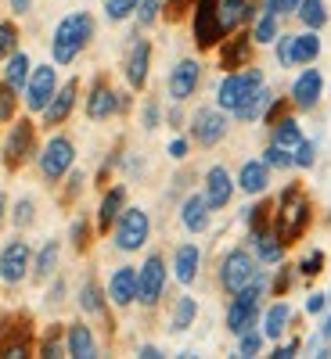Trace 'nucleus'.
<instances>
[{"label":"nucleus","mask_w":331,"mask_h":359,"mask_svg":"<svg viewBox=\"0 0 331 359\" xmlns=\"http://www.w3.org/2000/svg\"><path fill=\"white\" fill-rule=\"evenodd\" d=\"M310 219H313V205L306 198V191L299 184H288L281 191V198L274 201V230L285 245H295L299 237L310 230Z\"/></svg>","instance_id":"1"},{"label":"nucleus","mask_w":331,"mask_h":359,"mask_svg":"<svg viewBox=\"0 0 331 359\" xmlns=\"http://www.w3.org/2000/svg\"><path fill=\"white\" fill-rule=\"evenodd\" d=\"M90 36H94V18H90V11L65 15L62 22H58V29H54V43H51L54 62L58 65H72L79 57V50L90 43Z\"/></svg>","instance_id":"2"},{"label":"nucleus","mask_w":331,"mask_h":359,"mask_svg":"<svg viewBox=\"0 0 331 359\" xmlns=\"http://www.w3.org/2000/svg\"><path fill=\"white\" fill-rule=\"evenodd\" d=\"M263 86V72L259 69H238V72H227L223 76V83H220V90H216V108H223V111H238L242 108L256 90Z\"/></svg>","instance_id":"3"},{"label":"nucleus","mask_w":331,"mask_h":359,"mask_svg":"<svg viewBox=\"0 0 331 359\" xmlns=\"http://www.w3.org/2000/svg\"><path fill=\"white\" fill-rule=\"evenodd\" d=\"M256 277H259V262H256L252 252L231 248V252L223 255V262H220V287H223L227 294H238L242 287H249Z\"/></svg>","instance_id":"4"},{"label":"nucleus","mask_w":331,"mask_h":359,"mask_svg":"<svg viewBox=\"0 0 331 359\" xmlns=\"http://www.w3.org/2000/svg\"><path fill=\"white\" fill-rule=\"evenodd\" d=\"M112 230H115V248L119 252H137V248H144L148 233H152V219H148L144 208H123Z\"/></svg>","instance_id":"5"},{"label":"nucleus","mask_w":331,"mask_h":359,"mask_svg":"<svg viewBox=\"0 0 331 359\" xmlns=\"http://www.w3.org/2000/svg\"><path fill=\"white\" fill-rule=\"evenodd\" d=\"M72 162H76V147H72L69 137H51L44 144V151H40V172H44L47 184H58L62 176H69Z\"/></svg>","instance_id":"6"},{"label":"nucleus","mask_w":331,"mask_h":359,"mask_svg":"<svg viewBox=\"0 0 331 359\" xmlns=\"http://www.w3.org/2000/svg\"><path fill=\"white\" fill-rule=\"evenodd\" d=\"M166 291V259L155 252V255H148L144 266L137 269V302L141 306H159V298Z\"/></svg>","instance_id":"7"},{"label":"nucleus","mask_w":331,"mask_h":359,"mask_svg":"<svg viewBox=\"0 0 331 359\" xmlns=\"http://www.w3.org/2000/svg\"><path fill=\"white\" fill-rule=\"evenodd\" d=\"M227 126L231 123H227L223 108H198L191 115V140L198 147H213V144H220L227 137Z\"/></svg>","instance_id":"8"},{"label":"nucleus","mask_w":331,"mask_h":359,"mask_svg":"<svg viewBox=\"0 0 331 359\" xmlns=\"http://www.w3.org/2000/svg\"><path fill=\"white\" fill-rule=\"evenodd\" d=\"M216 4H220V0H195V43L202 50H209V47H216V43L227 40L220 22H216Z\"/></svg>","instance_id":"9"},{"label":"nucleus","mask_w":331,"mask_h":359,"mask_svg":"<svg viewBox=\"0 0 331 359\" xmlns=\"http://www.w3.org/2000/svg\"><path fill=\"white\" fill-rule=\"evenodd\" d=\"M29 341H33L29 316H8L4 323H0V355L22 359V355H29Z\"/></svg>","instance_id":"10"},{"label":"nucleus","mask_w":331,"mask_h":359,"mask_svg":"<svg viewBox=\"0 0 331 359\" xmlns=\"http://www.w3.org/2000/svg\"><path fill=\"white\" fill-rule=\"evenodd\" d=\"M33 140H37L33 123H29V118H18V123L11 126V133H8V140H4V162H8V169H18L29 155H33Z\"/></svg>","instance_id":"11"},{"label":"nucleus","mask_w":331,"mask_h":359,"mask_svg":"<svg viewBox=\"0 0 331 359\" xmlns=\"http://www.w3.org/2000/svg\"><path fill=\"white\" fill-rule=\"evenodd\" d=\"M29 266H33V252H29L25 241H8L4 252H0V277H4L8 284H22L25 273H29Z\"/></svg>","instance_id":"12"},{"label":"nucleus","mask_w":331,"mask_h":359,"mask_svg":"<svg viewBox=\"0 0 331 359\" xmlns=\"http://www.w3.org/2000/svg\"><path fill=\"white\" fill-rule=\"evenodd\" d=\"M54 90H58V76L51 65H40L29 72V83H25V108L29 111H44L47 101L54 97Z\"/></svg>","instance_id":"13"},{"label":"nucleus","mask_w":331,"mask_h":359,"mask_svg":"<svg viewBox=\"0 0 331 359\" xmlns=\"http://www.w3.org/2000/svg\"><path fill=\"white\" fill-rule=\"evenodd\" d=\"M320 94H324V76H320V69H303V72L295 76V83H292V104H295L299 111H313L317 101H320Z\"/></svg>","instance_id":"14"},{"label":"nucleus","mask_w":331,"mask_h":359,"mask_svg":"<svg viewBox=\"0 0 331 359\" xmlns=\"http://www.w3.org/2000/svg\"><path fill=\"white\" fill-rule=\"evenodd\" d=\"M202 83V65L195 57H184V62H176L173 72H169V97L173 101H188Z\"/></svg>","instance_id":"15"},{"label":"nucleus","mask_w":331,"mask_h":359,"mask_svg":"<svg viewBox=\"0 0 331 359\" xmlns=\"http://www.w3.org/2000/svg\"><path fill=\"white\" fill-rule=\"evenodd\" d=\"M76 94H79V83L76 79H69L65 86H58L54 97L44 108V126H62L65 118L72 115V108H76Z\"/></svg>","instance_id":"16"},{"label":"nucleus","mask_w":331,"mask_h":359,"mask_svg":"<svg viewBox=\"0 0 331 359\" xmlns=\"http://www.w3.org/2000/svg\"><path fill=\"white\" fill-rule=\"evenodd\" d=\"M252 33H231V40H223V47H220V65L227 69V72H238V69H245L249 65V57H252Z\"/></svg>","instance_id":"17"},{"label":"nucleus","mask_w":331,"mask_h":359,"mask_svg":"<svg viewBox=\"0 0 331 359\" xmlns=\"http://www.w3.org/2000/svg\"><path fill=\"white\" fill-rule=\"evenodd\" d=\"M115 111H119V94L105 79H94V86H90V94H86V118L101 123V118H112Z\"/></svg>","instance_id":"18"},{"label":"nucleus","mask_w":331,"mask_h":359,"mask_svg":"<svg viewBox=\"0 0 331 359\" xmlns=\"http://www.w3.org/2000/svg\"><path fill=\"white\" fill-rule=\"evenodd\" d=\"M108 302L119 306V309H126L137 302V269L134 266H119L112 280H108Z\"/></svg>","instance_id":"19"},{"label":"nucleus","mask_w":331,"mask_h":359,"mask_svg":"<svg viewBox=\"0 0 331 359\" xmlns=\"http://www.w3.org/2000/svg\"><path fill=\"white\" fill-rule=\"evenodd\" d=\"M205 201H209V208H227L231 205V194H234V180H231V172L223 169V165H213L205 172Z\"/></svg>","instance_id":"20"},{"label":"nucleus","mask_w":331,"mask_h":359,"mask_svg":"<svg viewBox=\"0 0 331 359\" xmlns=\"http://www.w3.org/2000/svg\"><path fill=\"white\" fill-rule=\"evenodd\" d=\"M148 69H152V43H148V40H134V47L126 54V65H123L126 83L134 90H141L148 83Z\"/></svg>","instance_id":"21"},{"label":"nucleus","mask_w":331,"mask_h":359,"mask_svg":"<svg viewBox=\"0 0 331 359\" xmlns=\"http://www.w3.org/2000/svg\"><path fill=\"white\" fill-rule=\"evenodd\" d=\"M65 352L76 355V359H94L98 355L94 331H90L86 323H69V331H65Z\"/></svg>","instance_id":"22"},{"label":"nucleus","mask_w":331,"mask_h":359,"mask_svg":"<svg viewBox=\"0 0 331 359\" xmlns=\"http://www.w3.org/2000/svg\"><path fill=\"white\" fill-rule=\"evenodd\" d=\"M266 184H270V165L263 158L242 162V169H238V187H242L245 194H263Z\"/></svg>","instance_id":"23"},{"label":"nucleus","mask_w":331,"mask_h":359,"mask_svg":"<svg viewBox=\"0 0 331 359\" xmlns=\"http://www.w3.org/2000/svg\"><path fill=\"white\" fill-rule=\"evenodd\" d=\"M209 201H205V194H191V198H184V205H180V223H184L191 233H202L205 226H209Z\"/></svg>","instance_id":"24"},{"label":"nucleus","mask_w":331,"mask_h":359,"mask_svg":"<svg viewBox=\"0 0 331 359\" xmlns=\"http://www.w3.org/2000/svg\"><path fill=\"white\" fill-rule=\"evenodd\" d=\"M198 262H202L198 245H180L176 255H173V277H176L180 284H195V277H198Z\"/></svg>","instance_id":"25"},{"label":"nucleus","mask_w":331,"mask_h":359,"mask_svg":"<svg viewBox=\"0 0 331 359\" xmlns=\"http://www.w3.org/2000/svg\"><path fill=\"white\" fill-rule=\"evenodd\" d=\"M123 208H126V187H112V191H105L101 208H98V230H112Z\"/></svg>","instance_id":"26"},{"label":"nucleus","mask_w":331,"mask_h":359,"mask_svg":"<svg viewBox=\"0 0 331 359\" xmlns=\"http://www.w3.org/2000/svg\"><path fill=\"white\" fill-rule=\"evenodd\" d=\"M288 323H292V306L288 302H274V306L263 313V338H270V341L285 338Z\"/></svg>","instance_id":"27"},{"label":"nucleus","mask_w":331,"mask_h":359,"mask_svg":"<svg viewBox=\"0 0 331 359\" xmlns=\"http://www.w3.org/2000/svg\"><path fill=\"white\" fill-rule=\"evenodd\" d=\"M252 248H256V259L259 262H281L288 245L278 237V230H263V233L252 237Z\"/></svg>","instance_id":"28"},{"label":"nucleus","mask_w":331,"mask_h":359,"mask_svg":"<svg viewBox=\"0 0 331 359\" xmlns=\"http://www.w3.org/2000/svg\"><path fill=\"white\" fill-rule=\"evenodd\" d=\"M303 140V126H299V118L292 115H281L274 126H270V144H281L288 151H295V144Z\"/></svg>","instance_id":"29"},{"label":"nucleus","mask_w":331,"mask_h":359,"mask_svg":"<svg viewBox=\"0 0 331 359\" xmlns=\"http://www.w3.org/2000/svg\"><path fill=\"white\" fill-rule=\"evenodd\" d=\"M320 54V36L317 29H306V33H295V47H292V57L295 65H313Z\"/></svg>","instance_id":"30"},{"label":"nucleus","mask_w":331,"mask_h":359,"mask_svg":"<svg viewBox=\"0 0 331 359\" xmlns=\"http://www.w3.org/2000/svg\"><path fill=\"white\" fill-rule=\"evenodd\" d=\"M195 316H198V302L191 294H180L176 298V306H173V313H169V331H188V327L195 323Z\"/></svg>","instance_id":"31"},{"label":"nucleus","mask_w":331,"mask_h":359,"mask_svg":"<svg viewBox=\"0 0 331 359\" xmlns=\"http://www.w3.org/2000/svg\"><path fill=\"white\" fill-rule=\"evenodd\" d=\"M278 36H281V22H278V15L259 11V18H256V25H252V43L270 47V43H278Z\"/></svg>","instance_id":"32"},{"label":"nucleus","mask_w":331,"mask_h":359,"mask_svg":"<svg viewBox=\"0 0 331 359\" xmlns=\"http://www.w3.org/2000/svg\"><path fill=\"white\" fill-rule=\"evenodd\" d=\"M245 223H249V237L274 230V201H259V205L245 208Z\"/></svg>","instance_id":"33"},{"label":"nucleus","mask_w":331,"mask_h":359,"mask_svg":"<svg viewBox=\"0 0 331 359\" xmlns=\"http://www.w3.org/2000/svg\"><path fill=\"white\" fill-rule=\"evenodd\" d=\"M270 101H274V94H270V90H266V83H263V86H259L256 94H252V97H249L242 108H238L234 115L242 118V123H256V118H263V111L270 108Z\"/></svg>","instance_id":"34"},{"label":"nucleus","mask_w":331,"mask_h":359,"mask_svg":"<svg viewBox=\"0 0 331 359\" xmlns=\"http://www.w3.org/2000/svg\"><path fill=\"white\" fill-rule=\"evenodd\" d=\"M58 255H62V245H58V241H47V245L40 248V255L33 259V277H37V280H47V277L54 273Z\"/></svg>","instance_id":"35"},{"label":"nucleus","mask_w":331,"mask_h":359,"mask_svg":"<svg viewBox=\"0 0 331 359\" xmlns=\"http://www.w3.org/2000/svg\"><path fill=\"white\" fill-rule=\"evenodd\" d=\"M4 83H11L15 90H22V86L29 83V54L15 50V54L8 57V65H4Z\"/></svg>","instance_id":"36"},{"label":"nucleus","mask_w":331,"mask_h":359,"mask_svg":"<svg viewBox=\"0 0 331 359\" xmlns=\"http://www.w3.org/2000/svg\"><path fill=\"white\" fill-rule=\"evenodd\" d=\"M79 309H83L86 316H101V313H105V291H101L94 280H86V284L79 287Z\"/></svg>","instance_id":"37"},{"label":"nucleus","mask_w":331,"mask_h":359,"mask_svg":"<svg viewBox=\"0 0 331 359\" xmlns=\"http://www.w3.org/2000/svg\"><path fill=\"white\" fill-rule=\"evenodd\" d=\"M295 15H299V22H303L306 29H324V25H327V8H324V0H303Z\"/></svg>","instance_id":"38"},{"label":"nucleus","mask_w":331,"mask_h":359,"mask_svg":"<svg viewBox=\"0 0 331 359\" xmlns=\"http://www.w3.org/2000/svg\"><path fill=\"white\" fill-rule=\"evenodd\" d=\"M313 162H317V144L303 137V140L295 144V151H292V165H299V169H313Z\"/></svg>","instance_id":"39"},{"label":"nucleus","mask_w":331,"mask_h":359,"mask_svg":"<svg viewBox=\"0 0 331 359\" xmlns=\"http://www.w3.org/2000/svg\"><path fill=\"white\" fill-rule=\"evenodd\" d=\"M263 162L270 169H292V151H288V147H281V144H266Z\"/></svg>","instance_id":"40"},{"label":"nucleus","mask_w":331,"mask_h":359,"mask_svg":"<svg viewBox=\"0 0 331 359\" xmlns=\"http://www.w3.org/2000/svg\"><path fill=\"white\" fill-rule=\"evenodd\" d=\"M162 4L166 0H137V22L141 25H155V18H162Z\"/></svg>","instance_id":"41"},{"label":"nucleus","mask_w":331,"mask_h":359,"mask_svg":"<svg viewBox=\"0 0 331 359\" xmlns=\"http://www.w3.org/2000/svg\"><path fill=\"white\" fill-rule=\"evenodd\" d=\"M263 341L266 338L256 331V327H252V331H245V334H238V355H259Z\"/></svg>","instance_id":"42"},{"label":"nucleus","mask_w":331,"mask_h":359,"mask_svg":"<svg viewBox=\"0 0 331 359\" xmlns=\"http://www.w3.org/2000/svg\"><path fill=\"white\" fill-rule=\"evenodd\" d=\"M324 252L320 248H313V252H306L303 259H299V273H303V277H317L320 273V269H324Z\"/></svg>","instance_id":"43"},{"label":"nucleus","mask_w":331,"mask_h":359,"mask_svg":"<svg viewBox=\"0 0 331 359\" xmlns=\"http://www.w3.org/2000/svg\"><path fill=\"white\" fill-rule=\"evenodd\" d=\"M137 11V0H105V15L112 18V22H123V18H130Z\"/></svg>","instance_id":"44"},{"label":"nucleus","mask_w":331,"mask_h":359,"mask_svg":"<svg viewBox=\"0 0 331 359\" xmlns=\"http://www.w3.org/2000/svg\"><path fill=\"white\" fill-rule=\"evenodd\" d=\"M295 273H299V266H281L278 269V277L270 280V294H288V287H292V280H295Z\"/></svg>","instance_id":"45"},{"label":"nucleus","mask_w":331,"mask_h":359,"mask_svg":"<svg viewBox=\"0 0 331 359\" xmlns=\"http://www.w3.org/2000/svg\"><path fill=\"white\" fill-rule=\"evenodd\" d=\"M18 47V29L11 22H0V57H11Z\"/></svg>","instance_id":"46"},{"label":"nucleus","mask_w":331,"mask_h":359,"mask_svg":"<svg viewBox=\"0 0 331 359\" xmlns=\"http://www.w3.org/2000/svg\"><path fill=\"white\" fill-rule=\"evenodd\" d=\"M15 115V86L11 83H0V126Z\"/></svg>","instance_id":"47"},{"label":"nucleus","mask_w":331,"mask_h":359,"mask_svg":"<svg viewBox=\"0 0 331 359\" xmlns=\"http://www.w3.org/2000/svg\"><path fill=\"white\" fill-rule=\"evenodd\" d=\"M33 216H37V205H33V198H22V201L15 205V216H11V223L22 230V226L33 223Z\"/></svg>","instance_id":"48"},{"label":"nucleus","mask_w":331,"mask_h":359,"mask_svg":"<svg viewBox=\"0 0 331 359\" xmlns=\"http://www.w3.org/2000/svg\"><path fill=\"white\" fill-rule=\"evenodd\" d=\"M299 4H303V0H263V11H270V15H295L299 11Z\"/></svg>","instance_id":"49"},{"label":"nucleus","mask_w":331,"mask_h":359,"mask_svg":"<svg viewBox=\"0 0 331 359\" xmlns=\"http://www.w3.org/2000/svg\"><path fill=\"white\" fill-rule=\"evenodd\" d=\"M292 47H295V36H292V33H288V36H278V62H281L285 69H295Z\"/></svg>","instance_id":"50"},{"label":"nucleus","mask_w":331,"mask_h":359,"mask_svg":"<svg viewBox=\"0 0 331 359\" xmlns=\"http://www.w3.org/2000/svg\"><path fill=\"white\" fill-rule=\"evenodd\" d=\"M58 352H62V331H58V327H51L47 338L40 341V355H58Z\"/></svg>","instance_id":"51"},{"label":"nucleus","mask_w":331,"mask_h":359,"mask_svg":"<svg viewBox=\"0 0 331 359\" xmlns=\"http://www.w3.org/2000/svg\"><path fill=\"white\" fill-rule=\"evenodd\" d=\"M72 245H76V252H86V245H90V226H86V219H76V223H72Z\"/></svg>","instance_id":"52"},{"label":"nucleus","mask_w":331,"mask_h":359,"mask_svg":"<svg viewBox=\"0 0 331 359\" xmlns=\"http://www.w3.org/2000/svg\"><path fill=\"white\" fill-rule=\"evenodd\" d=\"M285 108H288V101H285V97H274V101H270V108L263 111V123H266V126H274L281 115H288Z\"/></svg>","instance_id":"53"},{"label":"nucleus","mask_w":331,"mask_h":359,"mask_svg":"<svg viewBox=\"0 0 331 359\" xmlns=\"http://www.w3.org/2000/svg\"><path fill=\"white\" fill-rule=\"evenodd\" d=\"M188 11V0H169V4H162V18L166 22H180Z\"/></svg>","instance_id":"54"},{"label":"nucleus","mask_w":331,"mask_h":359,"mask_svg":"<svg viewBox=\"0 0 331 359\" xmlns=\"http://www.w3.org/2000/svg\"><path fill=\"white\" fill-rule=\"evenodd\" d=\"M141 126H144V130H155V126H159V104H155V101H148V104H144V111H141Z\"/></svg>","instance_id":"55"},{"label":"nucleus","mask_w":331,"mask_h":359,"mask_svg":"<svg viewBox=\"0 0 331 359\" xmlns=\"http://www.w3.org/2000/svg\"><path fill=\"white\" fill-rule=\"evenodd\" d=\"M327 302H331V294L313 291V294L306 298V313H313V316H317V313H324V309H327Z\"/></svg>","instance_id":"56"},{"label":"nucleus","mask_w":331,"mask_h":359,"mask_svg":"<svg viewBox=\"0 0 331 359\" xmlns=\"http://www.w3.org/2000/svg\"><path fill=\"white\" fill-rule=\"evenodd\" d=\"M299 348H303V341H299V338H292V341H285V345H278L274 352H270V355H274V359H292Z\"/></svg>","instance_id":"57"},{"label":"nucleus","mask_w":331,"mask_h":359,"mask_svg":"<svg viewBox=\"0 0 331 359\" xmlns=\"http://www.w3.org/2000/svg\"><path fill=\"white\" fill-rule=\"evenodd\" d=\"M169 158H188V140L184 137H176V140H169Z\"/></svg>","instance_id":"58"},{"label":"nucleus","mask_w":331,"mask_h":359,"mask_svg":"<svg viewBox=\"0 0 331 359\" xmlns=\"http://www.w3.org/2000/svg\"><path fill=\"white\" fill-rule=\"evenodd\" d=\"M320 338H324V345L331 348V309H327V316H324V323H320V331H317Z\"/></svg>","instance_id":"59"},{"label":"nucleus","mask_w":331,"mask_h":359,"mask_svg":"<svg viewBox=\"0 0 331 359\" xmlns=\"http://www.w3.org/2000/svg\"><path fill=\"white\" fill-rule=\"evenodd\" d=\"M29 8H33V0H11V11L15 15H29Z\"/></svg>","instance_id":"60"},{"label":"nucleus","mask_w":331,"mask_h":359,"mask_svg":"<svg viewBox=\"0 0 331 359\" xmlns=\"http://www.w3.org/2000/svg\"><path fill=\"white\" fill-rule=\"evenodd\" d=\"M62 294H65V284H62V280H58V284L51 287V306H54V302H62Z\"/></svg>","instance_id":"61"},{"label":"nucleus","mask_w":331,"mask_h":359,"mask_svg":"<svg viewBox=\"0 0 331 359\" xmlns=\"http://www.w3.org/2000/svg\"><path fill=\"white\" fill-rule=\"evenodd\" d=\"M141 355L144 359H159L162 352H159V345H141Z\"/></svg>","instance_id":"62"},{"label":"nucleus","mask_w":331,"mask_h":359,"mask_svg":"<svg viewBox=\"0 0 331 359\" xmlns=\"http://www.w3.org/2000/svg\"><path fill=\"white\" fill-rule=\"evenodd\" d=\"M4 208H8V198H4V191H0V219H4Z\"/></svg>","instance_id":"63"}]
</instances>
